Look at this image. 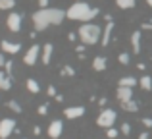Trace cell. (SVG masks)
Here are the masks:
<instances>
[{"label":"cell","mask_w":152,"mask_h":139,"mask_svg":"<svg viewBox=\"0 0 152 139\" xmlns=\"http://www.w3.org/2000/svg\"><path fill=\"white\" fill-rule=\"evenodd\" d=\"M0 46H2V52H6V54H18L21 50L19 43H10V41H2Z\"/></svg>","instance_id":"cell-12"},{"label":"cell","mask_w":152,"mask_h":139,"mask_svg":"<svg viewBox=\"0 0 152 139\" xmlns=\"http://www.w3.org/2000/svg\"><path fill=\"white\" fill-rule=\"evenodd\" d=\"M64 114H66V118H69V120L81 118L83 114H85V106H69V108L64 110Z\"/></svg>","instance_id":"cell-10"},{"label":"cell","mask_w":152,"mask_h":139,"mask_svg":"<svg viewBox=\"0 0 152 139\" xmlns=\"http://www.w3.org/2000/svg\"><path fill=\"white\" fill-rule=\"evenodd\" d=\"M14 129H15V122L12 118H2L0 120V139L10 137L14 133Z\"/></svg>","instance_id":"cell-6"},{"label":"cell","mask_w":152,"mask_h":139,"mask_svg":"<svg viewBox=\"0 0 152 139\" xmlns=\"http://www.w3.org/2000/svg\"><path fill=\"white\" fill-rule=\"evenodd\" d=\"M52 52H54V45H52V43H46V45H42V50H41V62H42V64H46V66L50 64Z\"/></svg>","instance_id":"cell-8"},{"label":"cell","mask_w":152,"mask_h":139,"mask_svg":"<svg viewBox=\"0 0 152 139\" xmlns=\"http://www.w3.org/2000/svg\"><path fill=\"white\" fill-rule=\"evenodd\" d=\"M139 139H148V133H146V132H142L141 135H139Z\"/></svg>","instance_id":"cell-37"},{"label":"cell","mask_w":152,"mask_h":139,"mask_svg":"<svg viewBox=\"0 0 152 139\" xmlns=\"http://www.w3.org/2000/svg\"><path fill=\"white\" fill-rule=\"evenodd\" d=\"M121 108L125 110V112H137V110H139V104L133 101V99H131V101H127V102H121Z\"/></svg>","instance_id":"cell-20"},{"label":"cell","mask_w":152,"mask_h":139,"mask_svg":"<svg viewBox=\"0 0 152 139\" xmlns=\"http://www.w3.org/2000/svg\"><path fill=\"white\" fill-rule=\"evenodd\" d=\"M8 106H10V110H14V112H18V114L23 110L21 104H19V102H15V101H10V102H8Z\"/></svg>","instance_id":"cell-23"},{"label":"cell","mask_w":152,"mask_h":139,"mask_svg":"<svg viewBox=\"0 0 152 139\" xmlns=\"http://www.w3.org/2000/svg\"><path fill=\"white\" fill-rule=\"evenodd\" d=\"M98 14H100V10H98V8H91L87 2H75L73 6H69V8H67L66 18L73 19V21H83V23H89L91 19H94Z\"/></svg>","instance_id":"cell-2"},{"label":"cell","mask_w":152,"mask_h":139,"mask_svg":"<svg viewBox=\"0 0 152 139\" xmlns=\"http://www.w3.org/2000/svg\"><path fill=\"white\" fill-rule=\"evenodd\" d=\"M75 50H77V52H83V50H85V45H77V46H75Z\"/></svg>","instance_id":"cell-35"},{"label":"cell","mask_w":152,"mask_h":139,"mask_svg":"<svg viewBox=\"0 0 152 139\" xmlns=\"http://www.w3.org/2000/svg\"><path fill=\"white\" fill-rule=\"evenodd\" d=\"M115 4H118V8H121V10H131V8H135L137 0H115Z\"/></svg>","instance_id":"cell-19"},{"label":"cell","mask_w":152,"mask_h":139,"mask_svg":"<svg viewBox=\"0 0 152 139\" xmlns=\"http://www.w3.org/2000/svg\"><path fill=\"white\" fill-rule=\"evenodd\" d=\"M137 83H139V81H137L135 77H131V75H125V77L119 79V87H131V89H133Z\"/></svg>","instance_id":"cell-17"},{"label":"cell","mask_w":152,"mask_h":139,"mask_svg":"<svg viewBox=\"0 0 152 139\" xmlns=\"http://www.w3.org/2000/svg\"><path fill=\"white\" fill-rule=\"evenodd\" d=\"M67 39H69V41H75V39H77V33H69V35H67Z\"/></svg>","instance_id":"cell-34"},{"label":"cell","mask_w":152,"mask_h":139,"mask_svg":"<svg viewBox=\"0 0 152 139\" xmlns=\"http://www.w3.org/2000/svg\"><path fill=\"white\" fill-rule=\"evenodd\" d=\"M12 70H14V64H12V60H6V64H4V71H6L10 77H12Z\"/></svg>","instance_id":"cell-27"},{"label":"cell","mask_w":152,"mask_h":139,"mask_svg":"<svg viewBox=\"0 0 152 139\" xmlns=\"http://www.w3.org/2000/svg\"><path fill=\"white\" fill-rule=\"evenodd\" d=\"M48 97H56V87L48 85Z\"/></svg>","instance_id":"cell-31"},{"label":"cell","mask_w":152,"mask_h":139,"mask_svg":"<svg viewBox=\"0 0 152 139\" xmlns=\"http://www.w3.org/2000/svg\"><path fill=\"white\" fill-rule=\"evenodd\" d=\"M141 124L145 126V128H152V118H142Z\"/></svg>","instance_id":"cell-28"},{"label":"cell","mask_w":152,"mask_h":139,"mask_svg":"<svg viewBox=\"0 0 152 139\" xmlns=\"http://www.w3.org/2000/svg\"><path fill=\"white\" fill-rule=\"evenodd\" d=\"M48 2L50 0H39V6L41 8H48Z\"/></svg>","instance_id":"cell-32"},{"label":"cell","mask_w":152,"mask_h":139,"mask_svg":"<svg viewBox=\"0 0 152 139\" xmlns=\"http://www.w3.org/2000/svg\"><path fill=\"white\" fill-rule=\"evenodd\" d=\"M146 4H148V6L152 8V0H146Z\"/></svg>","instance_id":"cell-39"},{"label":"cell","mask_w":152,"mask_h":139,"mask_svg":"<svg viewBox=\"0 0 152 139\" xmlns=\"http://www.w3.org/2000/svg\"><path fill=\"white\" fill-rule=\"evenodd\" d=\"M131 46H133L135 54L141 52V31H133V35H131Z\"/></svg>","instance_id":"cell-15"},{"label":"cell","mask_w":152,"mask_h":139,"mask_svg":"<svg viewBox=\"0 0 152 139\" xmlns=\"http://www.w3.org/2000/svg\"><path fill=\"white\" fill-rule=\"evenodd\" d=\"M64 18H66V12L58 10V8H41L31 15L35 31H45L48 25H60Z\"/></svg>","instance_id":"cell-1"},{"label":"cell","mask_w":152,"mask_h":139,"mask_svg":"<svg viewBox=\"0 0 152 139\" xmlns=\"http://www.w3.org/2000/svg\"><path fill=\"white\" fill-rule=\"evenodd\" d=\"M6 25L12 33H19V29H21V14H15V12L10 14L6 19Z\"/></svg>","instance_id":"cell-7"},{"label":"cell","mask_w":152,"mask_h":139,"mask_svg":"<svg viewBox=\"0 0 152 139\" xmlns=\"http://www.w3.org/2000/svg\"><path fill=\"white\" fill-rule=\"evenodd\" d=\"M93 70L94 71H104L106 70V58L104 56H96L93 60Z\"/></svg>","instance_id":"cell-16"},{"label":"cell","mask_w":152,"mask_h":139,"mask_svg":"<svg viewBox=\"0 0 152 139\" xmlns=\"http://www.w3.org/2000/svg\"><path fill=\"white\" fill-rule=\"evenodd\" d=\"M4 64H6V58H4V54H0V68H4Z\"/></svg>","instance_id":"cell-33"},{"label":"cell","mask_w":152,"mask_h":139,"mask_svg":"<svg viewBox=\"0 0 152 139\" xmlns=\"http://www.w3.org/2000/svg\"><path fill=\"white\" fill-rule=\"evenodd\" d=\"M27 89L35 95V93H39V91H41V85H39L35 79H27Z\"/></svg>","instance_id":"cell-21"},{"label":"cell","mask_w":152,"mask_h":139,"mask_svg":"<svg viewBox=\"0 0 152 139\" xmlns=\"http://www.w3.org/2000/svg\"><path fill=\"white\" fill-rule=\"evenodd\" d=\"M112 31H114V21H108L106 27L102 29V39H100V45H102V46H108L110 37H112Z\"/></svg>","instance_id":"cell-13"},{"label":"cell","mask_w":152,"mask_h":139,"mask_svg":"<svg viewBox=\"0 0 152 139\" xmlns=\"http://www.w3.org/2000/svg\"><path fill=\"white\" fill-rule=\"evenodd\" d=\"M115 118H118V114L114 112L112 108H104L100 114H98V118H96V124L100 126V128H112L114 126V122H115Z\"/></svg>","instance_id":"cell-4"},{"label":"cell","mask_w":152,"mask_h":139,"mask_svg":"<svg viewBox=\"0 0 152 139\" xmlns=\"http://www.w3.org/2000/svg\"><path fill=\"white\" fill-rule=\"evenodd\" d=\"M62 75H69V77H73L75 70L71 68V66H64V68H62Z\"/></svg>","instance_id":"cell-24"},{"label":"cell","mask_w":152,"mask_h":139,"mask_svg":"<svg viewBox=\"0 0 152 139\" xmlns=\"http://www.w3.org/2000/svg\"><path fill=\"white\" fill-rule=\"evenodd\" d=\"M118 60H119V64L127 66V64H129V54H127V52H121V54L118 56Z\"/></svg>","instance_id":"cell-25"},{"label":"cell","mask_w":152,"mask_h":139,"mask_svg":"<svg viewBox=\"0 0 152 139\" xmlns=\"http://www.w3.org/2000/svg\"><path fill=\"white\" fill-rule=\"evenodd\" d=\"M106 137H108V139H115V137H118V129L108 128V129H106Z\"/></svg>","instance_id":"cell-26"},{"label":"cell","mask_w":152,"mask_h":139,"mask_svg":"<svg viewBox=\"0 0 152 139\" xmlns=\"http://www.w3.org/2000/svg\"><path fill=\"white\" fill-rule=\"evenodd\" d=\"M139 85H141V89L150 91L152 89V75H142V77L139 79Z\"/></svg>","instance_id":"cell-18"},{"label":"cell","mask_w":152,"mask_h":139,"mask_svg":"<svg viewBox=\"0 0 152 139\" xmlns=\"http://www.w3.org/2000/svg\"><path fill=\"white\" fill-rule=\"evenodd\" d=\"M54 99H56V101H58V102H64V97H62V95H56Z\"/></svg>","instance_id":"cell-38"},{"label":"cell","mask_w":152,"mask_h":139,"mask_svg":"<svg viewBox=\"0 0 152 139\" xmlns=\"http://www.w3.org/2000/svg\"><path fill=\"white\" fill-rule=\"evenodd\" d=\"M15 6V0H0V10H12Z\"/></svg>","instance_id":"cell-22"},{"label":"cell","mask_w":152,"mask_h":139,"mask_svg":"<svg viewBox=\"0 0 152 139\" xmlns=\"http://www.w3.org/2000/svg\"><path fill=\"white\" fill-rule=\"evenodd\" d=\"M41 50H42V46L33 45V46H31V49L25 52V56H23V62H25L27 66H35L39 60H41Z\"/></svg>","instance_id":"cell-5"},{"label":"cell","mask_w":152,"mask_h":139,"mask_svg":"<svg viewBox=\"0 0 152 139\" xmlns=\"http://www.w3.org/2000/svg\"><path fill=\"white\" fill-rule=\"evenodd\" d=\"M77 33H79V39L83 41V45H96L102 39V27L89 21V23H83Z\"/></svg>","instance_id":"cell-3"},{"label":"cell","mask_w":152,"mask_h":139,"mask_svg":"<svg viewBox=\"0 0 152 139\" xmlns=\"http://www.w3.org/2000/svg\"><path fill=\"white\" fill-rule=\"evenodd\" d=\"M0 89L2 91H10L12 89V77L4 70H0Z\"/></svg>","instance_id":"cell-14"},{"label":"cell","mask_w":152,"mask_h":139,"mask_svg":"<svg viewBox=\"0 0 152 139\" xmlns=\"http://www.w3.org/2000/svg\"><path fill=\"white\" fill-rule=\"evenodd\" d=\"M119 102H127L133 99V89L131 87H118V93H115Z\"/></svg>","instance_id":"cell-9"},{"label":"cell","mask_w":152,"mask_h":139,"mask_svg":"<svg viewBox=\"0 0 152 139\" xmlns=\"http://www.w3.org/2000/svg\"><path fill=\"white\" fill-rule=\"evenodd\" d=\"M46 112H48V104H41L39 106V114H41V116H45Z\"/></svg>","instance_id":"cell-29"},{"label":"cell","mask_w":152,"mask_h":139,"mask_svg":"<svg viewBox=\"0 0 152 139\" xmlns=\"http://www.w3.org/2000/svg\"><path fill=\"white\" fill-rule=\"evenodd\" d=\"M121 133L129 135V133H131V126H129V124H123V126H121Z\"/></svg>","instance_id":"cell-30"},{"label":"cell","mask_w":152,"mask_h":139,"mask_svg":"<svg viewBox=\"0 0 152 139\" xmlns=\"http://www.w3.org/2000/svg\"><path fill=\"white\" fill-rule=\"evenodd\" d=\"M62 132H64V124L60 120H54L52 124L48 126V135L52 139H58L60 135H62Z\"/></svg>","instance_id":"cell-11"},{"label":"cell","mask_w":152,"mask_h":139,"mask_svg":"<svg viewBox=\"0 0 152 139\" xmlns=\"http://www.w3.org/2000/svg\"><path fill=\"white\" fill-rule=\"evenodd\" d=\"M141 29H152V23H142Z\"/></svg>","instance_id":"cell-36"}]
</instances>
